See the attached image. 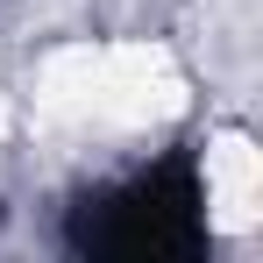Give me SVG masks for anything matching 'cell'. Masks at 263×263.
<instances>
[{
  "label": "cell",
  "mask_w": 263,
  "mask_h": 263,
  "mask_svg": "<svg viewBox=\"0 0 263 263\" xmlns=\"http://www.w3.org/2000/svg\"><path fill=\"white\" fill-rule=\"evenodd\" d=\"M206 171L199 149L178 142L157 164L92 185L64 214V249L71 256H114V263H192L206 256Z\"/></svg>",
  "instance_id": "cell-1"
}]
</instances>
